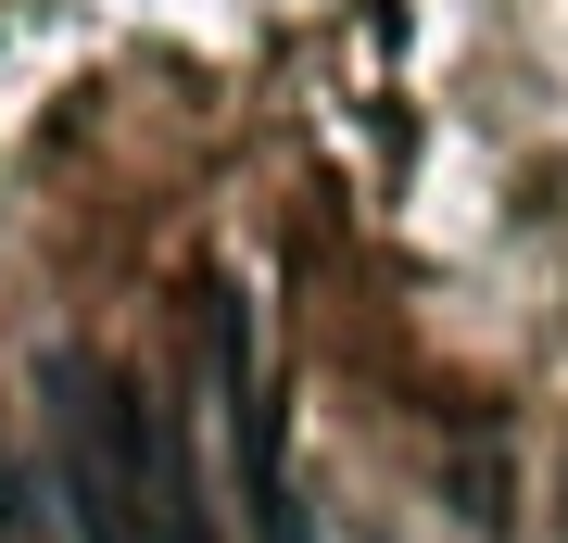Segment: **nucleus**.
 <instances>
[{"label":"nucleus","mask_w":568,"mask_h":543,"mask_svg":"<svg viewBox=\"0 0 568 543\" xmlns=\"http://www.w3.org/2000/svg\"><path fill=\"white\" fill-rule=\"evenodd\" d=\"M39 392H51V443H63V505H77L89 543H215V505L178 455V418L140 380H114L102 354L63 342L39 366Z\"/></svg>","instance_id":"1"}]
</instances>
